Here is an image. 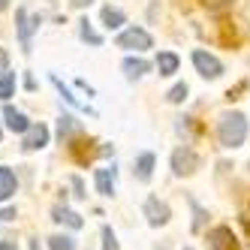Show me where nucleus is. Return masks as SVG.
Returning <instances> with one entry per match:
<instances>
[{"instance_id":"f257e3e1","label":"nucleus","mask_w":250,"mask_h":250,"mask_svg":"<svg viewBox=\"0 0 250 250\" xmlns=\"http://www.w3.org/2000/svg\"><path fill=\"white\" fill-rule=\"evenodd\" d=\"M217 139L220 148H241L247 139V118L241 112H223L217 118Z\"/></svg>"},{"instance_id":"f03ea898","label":"nucleus","mask_w":250,"mask_h":250,"mask_svg":"<svg viewBox=\"0 0 250 250\" xmlns=\"http://www.w3.org/2000/svg\"><path fill=\"white\" fill-rule=\"evenodd\" d=\"M115 45H118V48H127V51H145V48L154 45V40H151V33L142 30V27H127V30L118 33Z\"/></svg>"},{"instance_id":"7ed1b4c3","label":"nucleus","mask_w":250,"mask_h":250,"mask_svg":"<svg viewBox=\"0 0 250 250\" xmlns=\"http://www.w3.org/2000/svg\"><path fill=\"white\" fill-rule=\"evenodd\" d=\"M199 166H202V157L196 154L190 145H181V148L172 151V172L175 175H193Z\"/></svg>"},{"instance_id":"20e7f679","label":"nucleus","mask_w":250,"mask_h":250,"mask_svg":"<svg viewBox=\"0 0 250 250\" xmlns=\"http://www.w3.org/2000/svg\"><path fill=\"white\" fill-rule=\"evenodd\" d=\"M40 15H30L27 9H15V27H19V40H21V48L30 51V42H33V33L40 30Z\"/></svg>"},{"instance_id":"39448f33","label":"nucleus","mask_w":250,"mask_h":250,"mask_svg":"<svg viewBox=\"0 0 250 250\" xmlns=\"http://www.w3.org/2000/svg\"><path fill=\"white\" fill-rule=\"evenodd\" d=\"M193 66H196V73H199L202 79H220L223 76V63L214 58L211 51H205V48L193 51Z\"/></svg>"},{"instance_id":"423d86ee","label":"nucleus","mask_w":250,"mask_h":250,"mask_svg":"<svg viewBox=\"0 0 250 250\" xmlns=\"http://www.w3.org/2000/svg\"><path fill=\"white\" fill-rule=\"evenodd\" d=\"M208 250H238V238L229 226H214L208 232Z\"/></svg>"},{"instance_id":"0eeeda50","label":"nucleus","mask_w":250,"mask_h":250,"mask_svg":"<svg viewBox=\"0 0 250 250\" xmlns=\"http://www.w3.org/2000/svg\"><path fill=\"white\" fill-rule=\"evenodd\" d=\"M145 217H148V223L151 226H163V223H169V217H172V211H169V205L166 202H160L157 196H148L145 199Z\"/></svg>"},{"instance_id":"6e6552de","label":"nucleus","mask_w":250,"mask_h":250,"mask_svg":"<svg viewBox=\"0 0 250 250\" xmlns=\"http://www.w3.org/2000/svg\"><path fill=\"white\" fill-rule=\"evenodd\" d=\"M48 145V127L45 124H33V127L24 133V142H21V148L24 151H40Z\"/></svg>"},{"instance_id":"1a4fd4ad","label":"nucleus","mask_w":250,"mask_h":250,"mask_svg":"<svg viewBox=\"0 0 250 250\" xmlns=\"http://www.w3.org/2000/svg\"><path fill=\"white\" fill-rule=\"evenodd\" d=\"M94 184H97V193L100 196H112L115 193V166L97 169L94 172Z\"/></svg>"},{"instance_id":"9d476101","label":"nucleus","mask_w":250,"mask_h":250,"mask_svg":"<svg viewBox=\"0 0 250 250\" xmlns=\"http://www.w3.org/2000/svg\"><path fill=\"white\" fill-rule=\"evenodd\" d=\"M3 121H6V127H9L12 133H27V130L33 127V124H30L19 109H15V105H6V109H3Z\"/></svg>"},{"instance_id":"9b49d317","label":"nucleus","mask_w":250,"mask_h":250,"mask_svg":"<svg viewBox=\"0 0 250 250\" xmlns=\"http://www.w3.org/2000/svg\"><path fill=\"white\" fill-rule=\"evenodd\" d=\"M154 163H157V157H154L151 151L139 154V157H136V169H133L136 181H151V175H154Z\"/></svg>"},{"instance_id":"f8f14e48","label":"nucleus","mask_w":250,"mask_h":250,"mask_svg":"<svg viewBox=\"0 0 250 250\" xmlns=\"http://www.w3.org/2000/svg\"><path fill=\"white\" fill-rule=\"evenodd\" d=\"M51 220H55V223H66L69 229H82V226H84V220L79 217V214L69 211V208H63V205H55V208H51Z\"/></svg>"},{"instance_id":"ddd939ff","label":"nucleus","mask_w":250,"mask_h":250,"mask_svg":"<svg viewBox=\"0 0 250 250\" xmlns=\"http://www.w3.org/2000/svg\"><path fill=\"white\" fill-rule=\"evenodd\" d=\"M91 145H94L91 139H73L69 142V151H73V157L79 160V163H87V160H94V154H97Z\"/></svg>"},{"instance_id":"4468645a","label":"nucleus","mask_w":250,"mask_h":250,"mask_svg":"<svg viewBox=\"0 0 250 250\" xmlns=\"http://www.w3.org/2000/svg\"><path fill=\"white\" fill-rule=\"evenodd\" d=\"M178 55L175 51H160L157 55V69H160V76H175L178 73Z\"/></svg>"},{"instance_id":"2eb2a0df","label":"nucleus","mask_w":250,"mask_h":250,"mask_svg":"<svg viewBox=\"0 0 250 250\" xmlns=\"http://www.w3.org/2000/svg\"><path fill=\"white\" fill-rule=\"evenodd\" d=\"M15 187H19V181H15V172L12 169H0V202H6L9 196L15 193Z\"/></svg>"},{"instance_id":"dca6fc26","label":"nucleus","mask_w":250,"mask_h":250,"mask_svg":"<svg viewBox=\"0 0 250 250\" xmlns=\"http://www.w3.org/2000/svg\"><path fill=\"white\" fill-rule=\"evenodd\" d=\"M100 19H103V24L109 27V30H118L124 21H127V15H124L118 6H103V12H100Z\"/></svg>"},{"instance_id":"f3484780","label":"nucleus","mask_w":250,"mask_h":250,"mask_svg":"<svg viewBox=\"0 0 250 250\" xmlns=\"http://www.w3.org/2000/svg\"><path fill=\"white\" fill-rule=\"evenodd\" d=\"M151 69L148 61H142V58H127L124 61V73H127V79H142Z\"/></svg>"},{"instance_id":"a211bd4d","label":"nucleus","mask_w":250,"mask_h":250,"mask_svg":"<svg viewBox=\"0 0 250 250\" xmlns=\"http://www.w3.org/2000/svg\"><path fill=\"white\" fill-rule=\"evenodd\" d=\"M79 33H82V40H84V42H91V45H103V37L91 27V21H87V19H82V21H79Z\"/></svg>"},{"instance_id":"6ab92c4d","label":"nucleus","mask_w":250,"mask_h":250,"mask_svg":"<svg viewBox=\"0 0 250 250\" xmlns=\"http://www.w3.org/2000/svg\"><path fill=\"white\" fill-rule=\"evenodd\" d=\"M15 94V73H3L0 76V100H9Z\"/></svg>"},{"instance_id":"aec40b11","label":"nucleus","mask_w":250,"mask_h":250,"mask_svg":"<svg viewBox=\"0 0 250 250\" xmlns=\"http://www.w3.org/2000/svg\"><path fill=\"white\" fill-rule=\"evenodd\" d=\"M48 250H76V241L69 235H51L48 238Z\"/></svg>"},{"instance_id":"412c9836","label":"nucleus","mask_w":250,"mask_h":250,"mask_svg":"<svg viewBox=\"0 0 250 250\" xmlns=\"http://www.w3.org/2000/svg\"><path fill=\"white\" fill-rule=\"evenodd\" d=\"M51 82H55V87H58V91H61V97H63V100H66L69 105H76V109H82V112H91V109H87V105H84V103H79V100H76L73 94H69V91H66V87H63V82H61L58 76H55V79H51Z\"/></svg>"},{"instance_id":"4be33fe9","label":"nucleus","mask_w":250,"mask_h":250,"mask_svg":"<svg viewBox=\"0 0 250 250\" xmlns=\"http://www.w3.org/2000/svg\"><path fill=\"white\" fill-rule=\"evenodd\" d=\"M232 3L235 0H202V6L208 12H226V9H232Z\"/></svg>"},{"instance_id":"5701e85b","label":"nucleus","mask_w":250,"mask_h":250,"mask_svg":"<svg viewBox=\"0 0 250 250\" xmlns=\"http://www.w3.org/2000/svg\"><path fill=\"white\" fill-rule=\"evenodd\" d=\"M193 205V232H199L202 229V223H205V217H208V214H205V208L199 205V202H190Z\"/></svg>"},{"instance_id":"b1692460","label":"nucleus","mask_w":250,"mask_h":250,"mask_svg":"<svg viewBox=\"0 0 250 250\" xmlns=\"http://www.w3.org/2000/svg\"><path fill=\"white\" fill-rule=\"evenodd\" d=\"M103 250H118V238H115L112 226H103Z\"/></svg>"},{"instance_id":"393cba45","label":"nucleus","mask_w":250,"mask_h":250,"mask_svg":"<svg viewBox=\"0 0 250 250\" xmlns=\"http://www.w3.org/2000/svg\"><path fill=\"white\" fill-rule=\"evenodd\" d=\"M166 100H169V103H184V100H187V84H175L172 91L166 94Z\"/></svg>"},{"instance_id":"a878e982","label":"nucleus","mask_w":250,"mask_h":250,"mask_svg":"<svg viewBox=\"0 0 250 250\" xmlns=\"http://www.w3.org/2000/svg\"><path fill=\"white\" fill-rule=\"evenodd\" d=\"M69 133H73V118L63 115V118H61V124H58V136H61V142H63V139H69Z\"/></svg>"},{"instance_id":"bb28decb","label":"nucleus","mask_w":250,"mask_h":250,"mask_svg":"<svg viewBox=\"0 0 250 250\" xmlns=\"http://www.w3.org/2000/svg\"><path fill=\"white\" fill-rule=\"evenodd\" d=\"M69 184H73V196H76V199H84V184H82V178L79 175H73V178H69Z\"/></svg>"},{"instance_id":"cd10ccee","label":"nucleus","mask_w":250,"mask_h":250,"mask_svg":"<svg viewBox=\"0 0 250 250\" xmlns=\"http://www.w3.org/2000/svg\"><path fill=\"white\" fill-rule=\"evenodd\" d=\"M19 214H15V208H0V220L3 223H9V220H15Z\"/></svg>"},{"instance_id":"c85d7f7f","label":"nucleus","mask_w":250,"mask_h":250,"mask_svg":"<svg viewBox=\"0 0 250 250\" xmlns=\"http://www.w3.org/2000/svg\"><path fill=\"white\" fill-rule=\"evenodd\" d=\"M6 66H9V55L6 48H0V73H6Z\"/></svg>"},{"instance_id":"c756f323","label":"nucleus","mask_w":250,"mask_h":250,"mask_svg":"<svg viewBox=\"0 0 250 250\" xmlns=\"http://www.w3.org/2000/svg\"><path fill=\"white\" fill-rule=\"evenodd\" d=\"M69 3H73L76 9H84V6H91V3H94V0H69Z\"/></svg>"},{"instance_id":"7c9ffc66","label":"nucleus","mask_w":250,"mask_h":250,"mask_svg":"<svg viewBox=\"0 0 250 250\" xmlns=\"http://www.w3.org/2000/svg\"><path fill=\"white\" fill-rule=\"evenodd\" d=\"M0 250H19V247H15L12 241H0Z\"/></svg>"},{"instance_id":"2f4dec72","label":"nucleus","mask_w":250,"mask_h":250,"mask_svg":"<svg viewBox=\"0 0 250 250\" xmlns=\"http://www.w3.org/2000/svg\"><path fill=\"white\" fill-rule=\"evenodd\" d=\"M6 6H9V0H0V12H3Z\"/></svg>"},{"instance_id":"473e14b6","label":"nucleus","mask_w":250,"mask_h":250,"mask_svg":"<svg viewBox=\"0 0 250 250\" xmlns=\"http://www.w3.org/2000/svg\"><path fill=\"white\" fill-rule=\"evenodd\" d=\"M0 136H3V127H0Z\"/></svg>"},{"instance_id":"72a5a7b5","label":"nucleus","mask_w":250,"mask_h":250,"mask_svg":"<svg viewBox=\"0 0 250 250\" xmlns=\"http://www.w3.org/2000/svg\"><path fill=\"white\" fill-rule=\"evenodd\" d=\"M184 250H193V247H184Z\"/></svg>"},{"instance_id":"f704fd0d","label":"nucleus","mask_w":250,"mask_h":250,"mask_svg":"<svg viewBox=\"0 0 250 250\" xmlns=\"http://www.w3.org/2000/svg\"><path fill=\"white\" fill-rule=\"evenodd\" d=\"M160 250H166V247H160Z\"/></svg>"}]
</instances>
